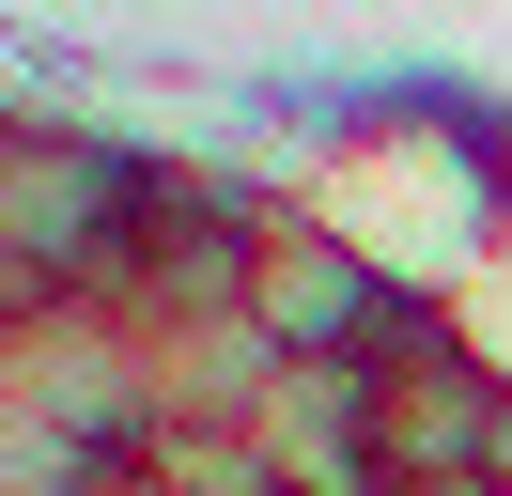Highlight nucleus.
<instances>
[{
    "instance_id": "obj_1",
    "label": "nucleus",
    "mask_w": 512,
    "mask_h": 496,
    "mask_svg": "<svg viewBox=\"0 0 512 496\" xmlns=\"http://www.w3.org/2000/svg\"><path fill=\"white\" fill-rule=\"evenodd\" d=\"M140 155L78 124H0V310H94L140 233Z\"/></svg>"
},
{
    "instance_id": "obj_2",
    "label": "nucleus",
    "mask_w": 512,
    "mask_h": 496,
    "mask_svg": "<svg viewBox=\"0 0 512 496\" xmlns=\"http://www.w3.org/2000/svg\"><path fill=\"white\" fill-rule=\"evenodd\" d=\"M357 434H373V496H419V481H481L497 465V419L512 388L466 357V341L435 326V310H388L373 341H357Z\"/></svg>"
},
{
    "instance_id": "obj_3",
    "label": "nucleus",
    "mask_w": 512,
    "mask_h": 496,
    "mask_svg": "<svg viewBox=\"0 0 512 496\" xmlns=\"http://www.w3.org/2000/svg\"><path fill=\"white\" fill-rule=\"evenodd\" d=\"M388 310H404V295H388V264L342 233V217H264V248H249V326L280 341L295 372H342Z\"/></svg>"
},
{
    "instance_id": "obj_4",
    "label": "nucleus",
    "mask_w": 512,
    "mask_h": 496,
    "mask_svg": "<svg viewBox=\"0 0 512 496\" xmlns=\"http://www.w3.org/2000/svg\"><path fill=\"white\" fill-rule=\"evenodd\" d=\"M419 496H497V481H419Z\"/></svg>"
}]
</instances>
